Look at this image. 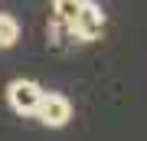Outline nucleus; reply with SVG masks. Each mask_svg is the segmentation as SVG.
<instances>
[{
    "mask_svg": "<svg viewBox=\"0 0 147 141\" xmlns=\"http://www.w3.org/2000/svg\"><path fill=\"white\" fill-rule=\"evenodd\" d=\"M7 99H10L13 112H20V115H36V108L42 102V89L33 79H13V82L7 85Z\"/></svg>",
    "mask_w": 147,
    "mask_h": 141,
    "instance_id": "f03ea898",
    "label": "nucleus"
},
{
    "mask_svg": "<svg viewBox=\"0 0 147 141\" xmlns=\"http://www.w3.org/2000/svg\"><path fill=\"white\" fill-rule=\"evenodd\" d=\"M53 10H56V23L69 26V23L75 20V16H79V10H82V0H59Z\"/></svg>",
    "mask_w": 147,
    "mask_h": 141,
    "instance_id": "39448f33",
    "label": "nucleus"
},
{
    "mask_svg": "<svg viewBox=\"0 0 147 141\" xmlns=\"http://www.w3.org/2000/svg\"><path fill=\"white\" fill-rule=\"evenodd\" d=\"M101 26H105V13H101L98 3H82L79 16L69 23V36L72 40H82V43H92L101 36Z\"/></svg>",
    "mask_w": 147,
    "mask_h": 141,
    "instance_id": "f257e3e1",
    "label": "nucleus"
},
{
    "mask_svg": "<svg viewBox=\"0 0 147 141\" xmlns=\"http://www.w3.org/2000/svg\"><path fill=\"white\" fill-rule=\"evenodd\" d=\"M16 36H20V23L10 13H0V49H10L16 43Z\"/></svg>",
    "mask_w": 147,
    "mask_h": 141,
    "instance_id": "20e7f679",
    "label": "nucleus"
},
{
    "mask_svg": "<svg viewBox=\"0 0 147 141\" xmlns=\"http://www.w3.org/2000/svg\"><path fill=\"white\" fill-rule=\"evenodd\" d=\"M36 118L46 128H62L69 118H72V102L59 92H42V102L36 108Z\"/></svg>",
    "mask_w": 147,
    "mask_h": 141,
    "instance_id": "7ed1b4c3",
    "label": "nucleus"
}]
</instances>
